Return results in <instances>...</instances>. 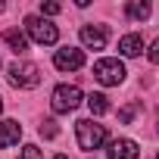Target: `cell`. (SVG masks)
Returning a JSON list of instances; mask_svg holds the SVG:
<instances>
[{
  "label": "cell",
  "mask_w": 159,
  "mask_h": 159,
  "mask_svg": "<svg viewBox=\"0 0 159 159\" xmlns=\"http://www.w3.org/2000/svg\"><path fill=\"white\" fill-rule=\"evenodd\" d=\"M156 159H159V153H156Z\"/></svg>",
  "instance_id": "obj_21"
},
{
  "label": "cell",
  "mask_w": 159,
  "mask_h": 159,
  "mask_svg": "<svg viewBox=\"0 0 159 159\" xmlns=\"http://www.w3.org/2000/svg\"><path fill=\"white\" fill-rule=\"evenodd\" d=\"M147 56H150V62H153V66H159V38H156V41L150 44V50H147Z\"/></svg>",
  "instance_id": "obj_18"
},
{
  "label": "cell",
  "mask_w": 159,
  "mask_h": 159,
  "mask_svg": "<svg viewBox=\"0 0 159 159\" xmlns=\"http://www.w3.org/2000/svg\"><path fill=\"white\" fill-rule=\"evenodd\" d=\"M7 75H10V84L22 88V91H31V88L41 84V69L34 62H13L7 69Z\"/></svg>",
  "instance_id": "obj_5"
},
{
  "label": "cell",
  "mask_w": 159,
  "mask_h": 159,
  "mask_svg": "<svg viewBox=\"0 0 159 159\" xmlns=\"http://www.w3.org/2000/svg\"><path fill=\"white\" fill-rule=\"evenodd\" d=\"M25 38H31L41 47H53L59 41V28L50 19H44V16H28L25 19Z\"/></svg>",
  "instance_id": "obj_2"
},
{
  "label": "cell",
  "mask_w": 159,
  "mask_h": 159,
  "mask_svg": "<svg viewBox=\"0 0 159 159\" xmlns=\"http://www.w3.org/2000/svg\"><path fill=\"white\" fill-rule=\"evenodd\" d=\"M38 134H41L44 140H53V137L59 134V128H56V122H53V119H44V122H41V128H38Z\"/></svg>",
  "instance_id": "obj_14"
},
{
  "label": "cell",
  "mask_w": 159,
  "mask_h": 159,
  "mask_svg": "<svg viewBox=\"0 0 159 159\" xmlns=\"http://www.w3.org/2000/svg\"><path fill=\"white\" fill-rule=\"evenodd\" d=\"M156 128H159V125H156Z\"/></svg>",
  "instance_id": "obj_22"
},
{
  "label": "cell",
  "mask_w": 159,
  "mask_h": 159,
  "mask_svg": "<svg viewBox=\"0 0 159 159\" xmlns=\"http://www.w3.org/2000/svg\"><path fill=\"white\" fill-rule=\"evenodd\" d=\"M3 41H7V44L13 47V53H19V56L28 50V38H25L19 28H7V31H3Z\"/></svg>",
  "instance_id": "obj_11"
},
{
  "label": "cell",
  "mask_w": 159,
  "mask_h": 159,
  "mask_svg": "<svg viewBox=\"0 0 159 159\" xmlns=\"http://www.w3.org/2000/svg\"><path fill=\"white\" fill-rule=\"evenodd\" d=\"M0 109H3V97H0Z\"/></svg>",
  "instance_id": "obj_19"
},
{
  "label": "cell",
  "mask_w": 159,
  "mask_h": 159,
  "mask_svg": "<svg viewBox=\"0 0 159 159\" xmlns=\"http://www.w3.org/2000/svg\"><path fill=\"white\" fill-rule=\"evenodd\" d=\"M19 159H44V150H41V147H34V143H28V147H22Z\"/></svg>",
  "instance_id": "obj_16"
},
{
  "label": "cell",
  "mask_w": 159,
  "mask_h": 159,
  "mask_svg": "<svg viewBox=\"0 0 159 159\" xmlns=\"http://www.w3.org/2000/svg\"><path fill=\"white\" fill-rule=\"evenodd\" d=\"M84 103H88L91 116H106V112H109V100H106V94H91Z\"/></svg>",
  "instance_id": "obj_13"
},
{
  "label": "cell",
  "mask_w": 159,
  "mask_h": 159,
  "mask_svg": "<svg viewBox=\"0 0 159 159\" xmlns=\"http://www.w3.org/2000/svg\"><path fill=\"white\" fill-rule=\"evenodd\" d=\"M119 53L122 56H140L143 53V38L140 34H125L119 41Z\"/></svg>",
  "instance_id": "obj_10"
},
{
  "label": "cell",
  "mask_w": 159,
  "mask_h": 159,
  "mask_svg": "<svg viewBox=\"0 0 159 159\" xmlns=\"http://www.w3.org/2000/svg\"><path fill=\"white\" fill-rule=\"evenodd\" d=\"M109 41V28L106 25H81V44L88 50H103Z\"/></svg>",
  "instance_id": "obj_7"
},
{
  "label": "cell",
  "mask_w": 159,
  "mask_h": 159,
  "mask_svg": "<svg viewBox=\"0 0 159 159\" xmlns=\"http://www.w3.org/2000/svg\"><path fill=\"white\" fill-rule=\"evenodd\" d=\"M106 156L109 159H137L140 150H137V143L131 137H116V140L106 143Z\"/></svg>",
  "instance_id": "obj_8"
},
{
  "label": "cell",
  "mask_w": 159,
  "mask_h": 159,
  "mask_svg": "<svg viewBox=\"0 0 159 159\" xmlns=\"http://www.w3.org/2000/svg\"><path fill=\"white\" fill-rule=\"evenodd\" d=\"M19 137H22V125H19V122H13V119H3V122H0V147H3V150L16 147Z\"/></svg>",
  "instance_id": "obj_9"
},
{
  "label": "cell",
  "mask_w": 159,
  "mask_h": 159,
  "mask_svg": "<svg viewBox=\"0 0 159 159\" xmlns=\"http://www.w3.org/2000/svg\"><path fill=\"white\" fill-rule=\"evenodd\" d=\"M125 75H128V72H125V62H122V59L103 56V59L94 62V78H97L103 88H116V84H122Z\"/></svg>",
  "instance_id": "obj_3"
},
{
  "label": "cell",
  "mask_w": 159,
  "mask_h": 159,
  "mask_svg": "<svg viewBox=\"0 0 159 159\" xmlns=\"http://www.w3.org/2000/svg\"><path fill=\"white\" fill-rule=\"evenodd\" d=\"M53 66H56L59 72L81 69V66H84V50H78V47H59L56 56H53Z\"/></svg>",
  "instance_id": "obj_6"
},
{
  "label": "cell",
  "mask_w": 159,
  "mask_h": 159,
  "mask_svg": "<svg viewBox=\"0 0 159 159\" xmlns=\"http://www.w3.org/2000/svg\"><path fill=\"white\" fill-rule=\"evenodd\" d=\"M137 112H140V103H128V106H122V109H119V122H122V125H128Z\"/></svg>",
  "instance_id": "obj_15"
},
{
  "label": "cell",
  "mask_w": 159,
  "mask_h": 159,
  "mask_svg": "<svg viewBox=\"0 0 159 159\" xmlns=\"http://www.w3.org/2000/svg\"><path fill=\"white\" fill-rule=\"evenodd\" d=\"M125 13H128V19H134V22H147L150 3H147V0H131V3L125 7Z\"/></svg>",
  "instance_id": "obj_12"
},
{
  "label": "cell",
  "mask_w": 159,
  "mask_h": 159,
  "mask_svg": "<svg viewBox=\"0 0 159 159\" xmlns=\"http://www.w3.org/2000/svg\"><path fill=\"white\" fill-rule=\"evenodd\" d=\"M59 10H62V7H59V3H53V0H47V3H41V16H44V19H47V16H56Z\"/></svg>",
  "instance_id": "obj_17"
},
{
  "label": "cell",
  "mask_w": 159,
  "mask_h": 159,
  "mask_svg": "<svg viewBox=\"0 0 159 159\" xmlns=\"http://www.w3.org/2000/svg\"><path fill=\"white\" fill-rule=\"evenodd\" d=\"M56 159H69V156H56Z\"/></svg>",
  "instance_id": "obj_20"
},
{
  "label": "cell",
  "mask_w": 159,
  "mask_h": 159,
  "mask_svg": "<svg viewBox=\"0 0 159 159\" xmlns=\"http://www.w3.org/2000/svg\"><path fill=\"white\" fill-rule=\"evenodd\" d=\"M75 137H78V147L81 150H100L106 143V128L94 119H78L75 122Z\"/></svg>",
  "instance_id": "obj_1"
},
{
  "label": "cell",
  "mask_w": 159,
  "mask_h": 159,
  "mask_svg": "<svg viewBox=\"0 0 159 159\" xmlns=\"http://www.w3.org/2000/svg\"><path fill=\"white\" fill-rule=\"evenodd\" d=\"M81 100H84L81 88H75V84H59V88H53V94H50V109L62 116V112L78 109V106H81Z\"/></svg>",
  "instance_id": "obj_4"
}]
</instances>
